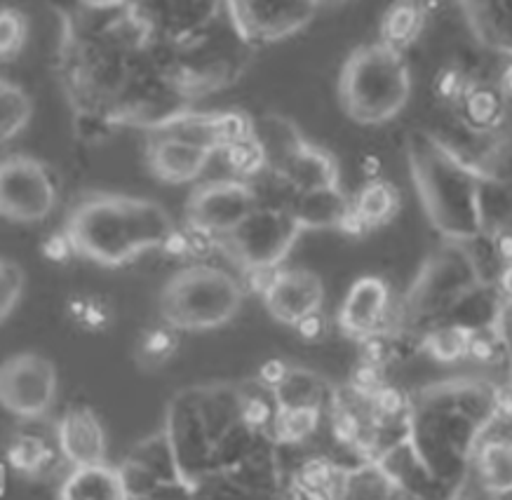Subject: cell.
I'll return each instance as SVG.
<instances>
[{
  "label": "cell",
  "instance_id": "cell-7",
  "mask_svg": "<svg viewBox=\"0 0 512 500\" xmlns=\"http://www.w3.org/2000/svg\"><path fill=\"white\" fill-rule=\"evenodd\" d=\"M303 228L292 209L280 205H259L242 224L224 238L221 249L242 270L261 266H282Z\"/></svg>",
  "mask_w": 512,
  "mask_h": 500
},
{
  "label": "cell",
  "instance_id": "cell-35",
  "mask_svg": "<svg viewBox=\"0 0 512 500\" xmlns=\"http://www.w3.org/2000/svg\"><path fill=\"white\" fill-rule=\"evenodd\" d=\"M470 85H473V80H468L466 73L458 69V66H444L435 78V92L440 94L442 101H449V104H458Z\"/></svg>",
  "mask_w": 512,
  "mask_h": 500
},
{
  "label": "cell",
  "instance_id": "cell-40",
  "mask_svg": "<svg viewBox=\"0 0 512 500\" xmlns=\"http://www.w3.org/2000/svg\"><path fill=\"white\" fill-rule=\"evenodd\" d=\"M160 252L172 256V259H188V231L184 228L174 226V231L167 235Z\"/></svg>",
  "mask_w": 512,
  "mask_h": 500
},
{
  "label": "cell",
  "instance_id": "cell-13",
  "mask_svg": "<svg viewBox=\"0 0 512 500\" xmlns=\"http://www.w3.org/2000/svg\"><path fill=\"white\" fill-rule=\"evenodd\" d=\"M322 303H325V285L320 275L306 268H280L271 289L264 294L268 315L289 327H294L301 317L322 310Z\"/></svg>",
  "mask_w": 512,
  "mask_h": 500
},
{
  "label": "cell",
  "instance_id": "cell-19",
  "mask_svg": "<svg viewBox=\"0 0 512 500\" xmlns=\"http://www.w3.org/2000/svg\"><path fill=\"white\" fill-rule=\"evenodd\" d=\"M473 465L489 493H496V496L512 493V437L489 435L487 428L475 449Z\"/></svg>",
  "mask_w": 512,
  "mask_h": 500
},
{
  "label": "cell",
  "instance_id": "cell-24",
  "mask_svg": "<svg viewBox=\"0 0 512 500\" xmlns=\"http://www.w3.org/2000/svg\"><path fill=\"white\" fill-rule=\"evenodd\" d=\"M343 475L339 465L327 458H308L299 470L294 472V491H301L303 498H341Z\"/></svg>",
  "mask_w": 512,
  "mask_h": 500
},
{
  "label": "cell",
  "instance_id": "cell-29",
  "mask_svg": "<svg viewBox=\"0 0 512 500\" xmlns=\"http://www.w3.org/2000/svg\"><path fill=\"white\" fill-rule=\"evenodd\" d=\"M219 153L224 155L228 170L240 179H259L261 174L271 170V167H268V155L264 151V146L259 144L254 132L245 139L224 146Z\"/></svg>",
  "mask_w": 512,
  "mask_h": 500
},
{
  "label": "cell",
  "instance_id": "cell-6",
  "mask_svg": "<svg viewBox=\"0 0 512 500\" xmlns=\"http://www.w3.org/2000/svg\"><path fill=\"white\" fill-rule=\"evenodd\" d=\"M480 282L484 280L468 249L451 245L426 263L421 277L407 296L404 313L414 322H447L458 301L473 292Z\"/></svg>",
  "mask_w": 512,
  "mask_h": 500
},
{
  "label": "cell",
  "instance_id": "cell-4",
  "mask_svg": "<svg viewBox=\"0 0 512 500\" xmlns=\"http://www.w3.org/2000/svg\"><path fill=\"white\" fill-rule=\"evenodd\" d=\"M412 97V73L404 52L388 43L357 47L341 69L339 99L350 120L383 125L393 120Z\"/></svg>",
  "mask_w": 512,
  "mask_h": 500
},
{
  "label": "cell",
  "instance_id": "cell-27",
  "mask_svg": "<svg viewBox=\"0 0 512 500\" xmlns=\"http://www.w3.org/2000/svg\"><path fill=\"white\" fill-rule=\"evenodd\" d=\"M33 101L22 85L3 80L0 83V139L12 141L31 123Z\"/></svg>",
  "mask_w": 512,
  "mask_h": 500
},
{
  "label": "cell",
  "instance_id": "cell-38",
  "mask_svg": "<svg viewBox=\"0 0 512 500\" xmlns=\"http://www.w3.org/2000/svg\"><path fill=\"white\" fill-rule=\"evenodd\" d=\"M292 329L303 343H320L327 334V317L322 315V310H315V313L301 317Z\"/></svg>",
  "mask_w": 512,
  "mask_h": 500
},
{
  "label": "cell",
  "instance_id": "cell-41",
  "mask_svg": "<svg viewBox=\"0 0 512 500\" xmlns=\"http://www.w3.org/2000/svg\"><path fill=\"white\" fill-rule=\"evenodd\" d=\"M90 301H92L90 294H73L71 299L66 301V306H64L66 317H69L71 322L78 324L85 317L87 308H90Z\"/></svg>",
  "mask_w": 512,
  "mask_h": 500
},
{
  "label": "cell",
  "instance_id": "cell-30",
  "mask_svg": "<svg viewBox=\"0 0 512 500\" xmlns=\"http://www.w3.org/2000/svg\"><path fill=\"white\" fill-rule=\"evenodd\" d=\"M273 395L278 400V407H301V404L322 407V402H325L322 400L325 397V383L320 381V376L311 374V371L289 369L285 383Z\"/></svg>",
  "mask_w": 512,
  "mask_h": 500
},
{
  "label": "cell",
  "instance_id": "cell-9",
  "mask_svg": "<svg viewBox=\"0 0 512 500\" xmlns=\"http://www.w3.org/2000/svg\"><path fill=\"white\" fill-rule=\"evenodd\" d=\"M57 367L38 353H17L0 369V404L8 414L33 421L55 407Z\"/></svg>",
  "mask_w": 512,
  "mask_h": 500
},
{
  "label": "cell",
  "instance_id": "cell-33",
  "mask_svg": "<svg viewBox=\"0 0 512 500\" xmlns=\"http://www.w3.org/2000/svg\"><path fill=\"white\" fill-rule=\"evenodd\" d=\"M177 346H179L177 329L170 327V324H165V327L146 331V336L141 339L139 353L144 360L160 364V362H167L174 353H177Z\"/></svg>",
  "mask_w": 512,
  "mask_h": 500
},
{
  "label": "cell",
  "instance_id": "cell-23",
  "mask_svg": "<svg viewBox=\"0 0 512 500\" xmlns=\"http://www.w3.org/2000/svg\"><path fill=\"white\" fill-rule=\"evenodd\" d=\"M400 209V193L395 191L393 184L383 179H372L360 188V193L353 200V212L360 216L362 224L369 231L388 224Z\"/></svg>",
  "mask_w": 512,
  "mask_h": 500
},
{
  "label": "cell",
  "instance_id": "cell-26",
  "mask_svg": "<svg viewBox=\"0 0 512 500\" xmlns=\"http://www.w3.org/2000/svg\"><path fill=\"white\" fill-rule=\"evenodd\" d=\"M62 451L50 449V444L38 435H17L8 447V463L22 475H43L55 465Z\"/></svg>",
  "mask_w": 512,
  "mask_h": 500
},
{
  "label": "cell",
  "instance_id": "cell-15",
  "mask_svg": "<svg viewBox=\"0 0 512 500\" xmlns=\"http://www.w3.org/2000/svg\"><path fill=\"white\" fill-rule=\"evenodd\" d=\"M57 447L73 468L106 463V432L90 407H73L57 423Z\"/></svg>",
  "mask_w": 512,
  "mask_h": 500
},
{
  "label": "cell",
  "instance_id": "cell-10",
  "mask_svg": "<svg viewBox=\"0 0 512 500\" xmlns=\"http://www.w3.org/2000/svg\"><path fill=\"white\" fill-rule=\"evenodd\" d=\"M235 36L249 45L280 43L311 24L320 0H224Z\"/></svg>",
  "mask_w": 512,
  "mask_h": 500
},
{
  "label": "cell",
  "instance_id": "cell-21",
  "mask_svg": "<svg viewBox=\"0 0 512 500\" xmlns=\"http://www.w3.org/2000/svg\"><path fill=\"white\" fill-rule=\"evenodd\" d=\"M463 113V123L473 134H491L503 120V90L491 85L473 83L456 104Z\"/></svg>",
  "mask_w": 512,
  "mask_h": 500
},
{
  "label": "cell",
  "instance_id": "cell-5",
  "mask_svg": "<svg viewBox=\"0 0 512 500\" xmlns=\"http://www.w3.org/2000/svg\"><path fill=\"white\" fill-rule=\"evenodd\" d=\"M245 285L228 270L193 263L174 273L160 292V317L177 331H212L240 313Z\"/></svg>",
  "mask_w": 512,
  "mask_h": 500
},
{
  "label": "cell",
  "instance_id": "cell-37",
  "mask_svg": "<svg viewBox=\"0 0 512 500\" xmlns=\"http://www.w3.org/2000/svg\"><path fill=\"white\" fill-rule=\"evenodd\" d=\"M40 254H43L45 259L52 263H66V261H71L73 256H78L76 247H73V242L69 235H66L64 228L59 233L47 235L43 245H40Z\"/></svg>",
  "mask_w": 512,
  "mask_h": 500
},
{
  "label": "cell",
  "instance_id": "cell-16",
  "mask_svg": "<svg viewBox=\"0 0 512 500\" xmlns=\"http://www.w3.org/2000/svg\"><path fill=\"white\" fill-rule=\"evenodd\" d=\"M285 181L292 193L315 191V188L339 186V167L336 160L322 148L301 144L280 167L271 170Z\"/></svg>",
  "mask_w": 512,
  "mask_h": 500
},
{
  "label": "cell",
  "instance_id": "cell-3",
  "mask_svg": "<svg viewBox=\"0 0 512 500\" xmlns=\"http://www.w3.org/2000/svg\"><path fill=\"white\" fill-rule=\"evenodd\" d=\"M409 160L426 212L440 233L454 242L477 240L487 231L482 214V174L458 158L440 139L416 134Z\"/></svg>",
  "mask_w": 512,
  "mask_h": 500
},
{
  "label": "cell",
  "instance_id": "cell-11",
  "mask_svg": "<svg viewBox=\"0 0 512 500\" xmlns=\"http://www.w3.org/2000/svg\"><path fill=\"white\" fill-rule=\"evenodd\" d=\"M259 198L252 184L240 179L207 181L193 188L186 200V224L207 228L219 238L235 231L254 209Z\"/></svg>",
  "mask_w": 512,
  "mask_h": 500
},
{
  "label": "cell",
  "instance_id": "cell-18",
  "mask_svg": "<svg viewBox=\"0 0 512 500\" xmlns=\"http://www.w3.org/2000/svg\"><path fill=\"white\" fill-rule=\"evenodd\" d=\"M59 498L64 500H123L130 498L125 475L120 468L106 463H92L73 468L64 484L59 486Z\"/></svg>",
  "mask_w": 512,
  "mask_h": 500
},
{
  "label": "cell",
  "instance_id": "cell-2",
  "mask_svg": "<svg viewBox=\"0 0 512 500\" xmlns=\"http://www.w3.org/2000/svg\"><path fill=\"white\" fill-rule=\"evenodd\" d=\"M64 231L80 259L104 268H120L163 247L174 224L165 207L153 200L94 193L71 209Z\"/></svg>",
  "mask_w": 512,
  "mask_h": 500
},
{
  "label": "cell",
  "instance_id": "cell-42",
  "mask_svg": "<svg viewBox=\"0 0 512 500\" xmlns=\"http://www.w3.org/2000/svg\"><path fill=\"white\" fill-rule=\"evenodd\" d=\"M501 90H503L505 94H512V64H508V69L503 71V76H501Z\"/></svg>",
  "mask_w": 512,
  "mask_h": 500
},
{
  "label": "cell",
  "instance_id": "cell-12",
  "mask_svg": "<svg viewBox=\"0 0 512 500\" xmlns=\"http://www.w3.org/2000/svg\"><path fill=\"white\" fill-rule=\"evenodd\" d=\"M339 327L357 341L374 334H395L397 310L381 277L367 275L353 282L341 306Z\"/></svg>",
  "mask_w": 512,
  "mask_h": 500
},
{
  "label": "cell",
  "instance_id": "cell-20",
  "mask_svg": "<svg viewBox=\"0 0 512 500\" xmlns=\"http://www.w3.org/2000/svg\"><path fill=\"white\" fill-rule=\"evenodd\" d=\"M463 8L484 45L512 54V0H463Z\"/></svg>",
  "mask_w": 512,
  "mask_h": 500
},
{
  "label": "cell",
  "instance_id": "cell-28",
  "mask_svg": "<svg viewBox=\"0 0 512 500\" xmlns=\"http://www.w3.org/2000/svg\"><path fill=\"white\" fill-rule=\"evenodd\" d=\"M322 407L301 404V407H278L273 421V435L282 444H301L320 428Z\"/></svg>",
  "mask_w": 512,
  "mask_h": 500
},
{
  "label": "cell",
  "instance_id": "cell-1",
  "mask_svg": "<svg viewBox=\"0 0 512 500\" xmlns=\"http://www.w3.org/2000/svg\"><path fill=\"white\" fill-rule=\"evenodd\" d=\"M496 421L494 388L482 383H442L428 388L407 416L409 449L435 484L458 489L475 449Z\"/></svg>",
  "mask_w": 512,
  "mask_h": 500
},
{
  "label": "cell",
  "instance_id": "cell-31",
  "mask_svg": "<svg viewBox=\"0 0 512 500\" xmlns=\"http://www.w3.org/2000/svg\"><path fill=\"white\" fill-rule=\"evenodd\" d=\"M26 289V273L17 261L3 259L0 263V320H8L22 301Z\"/></svg>",
  "mask_w": 512,
  "mask_h": 500
},
{
  "label": "cell",
  "instance_id": "cell-14",
  "mask_svg": "<svg viewBox=\"0 0 512 500\" xmlns=\"http://www.w3.org/2000/svg\"><path fill=\"white\" fill-rule=\"evenodd\" d=\"M214 153L217 151H212V148L165 132L158 134L148 148V167H151L153 177L165 181V184H191L207 170Z\"/></svg>",
  "mask_w": 512,
  "mask_h": 500
},
{
  "label": "cell",
  "instance_id": "cell-8",
  "mask_svg": "<svg viewBox=\"0 0 512 500\" xmlns=\"http://www.w3.org/2000/svg\"><path fill=\"white\" fill-rule=\"evenodd\" d=\"M57 181L33 155H8L0 165V212L12 224H38L55 212Z\"/></svg>",
  "mask_w": 512,
  "mask_h": 500
},
{
  "label": "cell",
  "instance_id": "cell-25",
  "mask_svg": "<svg viewBox=\"0 0 512 500\" xmlns=\"http://www.w3.org/2000/svg\"><path fill=\"white\" fill-rule=\"evenodd\" d=\"M473 329L458 322H442L421 336V348L437 362H458L468 357V343Z\"/></svg>",
  "mask_w": 512,
  "mask_h": 500
},
{
  "label": "cell",
  "instance_id": "cell-32",
  "mask_svg": "<svg viewBox=\"0 0 512 500\" xmlns=\"http://www.w3.org/2000/svg\"><path fill=\"white\" fill-rule=\"evenodd\" d=\"M26 43V17L17 8H3L0 12V57L12 62L19 57Z\"/></svg>",
  "mask_w": 512,
  "mask_h": 500
},
{
  "label": "cell",
  "instance_id": "cell-36",
  "mask_svg": "<svg viewBox=\"0 0 512 500\" xmlns=\"http://www.w3.org/2000/svg\"><path fill=\"white\" fill-rule=\"evenodd\" d=\"M111 322H113V308L104 299H99V296H92L90 308H87L83 320L78 322V327L90 331V334H101V331L111 327Z\"/></svg>",
  "mask_w": 512,
  "mask_h": 500
},
{
  "label": "cell",
  "instance_id": "cell-34",
  "mask_svg": "<svg viewBox=\"0 0 512 500\" xmlns=\"http://www.w3.org/2000/svg\"><path fill=\"white\" fill-rule=\"evenodd\" d=\"M383 383H386L383 367H376V364L365 360H360V364L353 369V374H350V390L357 397H362V400H372Z\"/></svg>",
  "mask_w": 512,
  "mask_h": 500
},
{
  "label": "cell",
  "instance_id": "cell-22",
  "mask_svg": "<svg viewBox=\"0 0 512 500\" xmlns=\"http://www.w3.org/2000/svg\"><path fill=\"white\" fill-rule=\"evenodd\" d=\"M426 24V8L416 0H397L386 12L381 22V40L395 50H407L414 40H419Z\"/></svg>",
  "mask_w": 512,
  "mask_h": 500
},
{
  "label": "cell",
  "instance_id": "cell-39",
  "mask_svg": "<svg viewBox=\"0 0 512 500\" xmlns=\"http://www.w3.org/2000/svg\"><path fill=\"white\" fill-rule=\"evenodd\" d=\"M289 369L292 367H289L285 360H268L266 364H261L256 381H259L261 388H268L271 393H275V390L285 383V378L289 376Z\"/></svg>",
  "mask_w": 512,
  "mask_h": 500
},
{
  "label": "cell",
  "instance_id": "cell-17",
  "mask_svg": "<svg viewBox=\"0 0 512 500\" xmlns=\"http://www.w3.org/2000/svg\"><path fill=\"white\" fill-rule=\"evenodd\" d=\"M353 207L339 186L315 188V191L294 193L289 200L294 219L303 231H322V228H339L341 221Z\"/></svg>",
  "mask_w": 512,
  "mask_h": 500
}]
</instances>
